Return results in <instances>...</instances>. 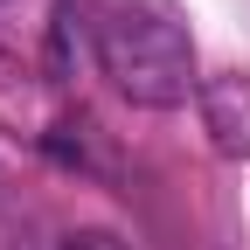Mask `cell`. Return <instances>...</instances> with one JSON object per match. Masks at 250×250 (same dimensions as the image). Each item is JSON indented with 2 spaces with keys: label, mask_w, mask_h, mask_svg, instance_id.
Masks as SVG:
<instances>
[{
  "label": "cell",
  "mask_w": 250,
  "mask_h": 250,
  "mask_svg": "<svg viewBox=\"0 0 250 250\" xmlns=\"http://www.w3.org/2000/svg\"><path fill=\"white\" fill-rule=\"evenodd\" d=\"M90 49H98V70L111 77V90L146 111H174L188 98H202L195 42L153 0H104L90 14Z\"/></svg>",
  "instance_id": "cell-1"
},
{
  "label": "cell",
  "mask_w": 250,
  "mask_h": 250,
  "mask_svg": "<svg viewBox=\"0 0 250 250\" xmlns=\"http://www.w3.org/2000/svg\"><path fill=\"white\" fill-rule=\"evenodd\" d=\"M202 125H208V146L223 160H250V77L223 70V77H202Z\"/></svg>",
  "instance_id": "cell-2"
},
{
  "label": "cell",
  "mask_w": 250,
  "mask_h": 250,
  "mask_svg": "<svg viewBox=\"0 0 250 250\" xmlns=\"http://www.w3.org/2000/svg\"><path fill=\"white\" fill-rule=\"evenodd\" d=\"M56 250H125V243H118L111 229H70V236L56 243Z\"/></svg>",
  "instance_id": "cell-3"
}]
</instances>
